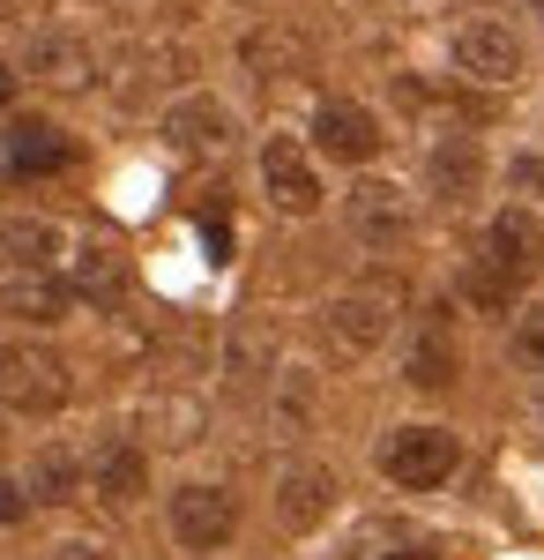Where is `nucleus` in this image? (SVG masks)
I'll return each mask as SVG.
<instances>
[{
	"instance_id": "f257e3e1",
	"label": "nucleus",
	"mask_w": 544,
	"mask_h": 560,
	"mask_svg": "<svg viewBox=\"0 0 544 560\" xmlns=\"http://www.w3.org/2000/svg\"><path fill=\"white\" fill-rule=\"evenodd\" d=\"M395 314H403V284H395V277H358V284H343V292L321 306V329H329L335 351L366 359V351L388 345Z\"/></svg>"
},
{
	"instance_id": "f03ea898",
	"label": "nucleus",
	"mask_w": 544,
	"mask_h": 560,
	"mask_svg": "<svg viewBox=\"0 0 544 560\" xmlns=\"http://www.w3.org/2000/svg\"><path fill=\"white\" fill-rule=\"evenodd\" d=\"M68 359L52 345H31V337H15V345H0V404L8 411H23V419H52L60 404H68Z\"/></svg>"
},
{
	"instance_id": "7ed1b4c3",
	"label": "nucleus",
	"mask_w": 544,
	"mask_h": 560,
	"mask_svg": "<svg viewBox=\"0 0 544 560\" xmlns=\"http://www.w3.org/2000/svg\"><path fill=\"white\" fill-rule=\"evenodd\" d=\"M343 224H351V240H358L366 255H395V247H411V232H418V202H411V187H395V179H358V187L343 195Z\"/></svg>"
},
{
	"instance_id": "20e7f679",
	"label": "nucleus",
	"mask_w": 544,
	"mask_h": 560,
	"mask_svg": "<svg viewBox=\"0 0 544 560\" xmlns=\"http://www.w3.org/2000/svg\"><path fill=\"white\" fill-rule=\"evenodd\" d=\"M462 464V441L448 427H433V419H418V427H395L388 441H380V471L395 478L403 493H433V486H448Z\"/></svg>"
},
{
	"instance_id": "39448f33",
	"label": "nucleus",
	"mask_w": 544,
	"mask_h": 560,
	"mask_svg": "<svg viewBox=\"0 0 544 560\" xmlns=\"http://www.w3.org/2000/svg\"><path fill=\"white\" fill-rule=\"evenodd\" d=\"M448 52H456V75H470V83H485V90L522 83V68H530V45L515 38L500 15H470V23H456Z\"/></svg>"
},
{
	"instance_id": "423d86ee",
	"label": "nucleus",
	"mask_w": 544,
	"mask_h": 560,
	"mask_svg": "<svg viewBox=\"0 0 544 560\" xmlns=\"http://www.w3.org/2000/svg\"><path fill=\"white\" fill-rule=\"evenodd\" d=\"M172 538H179L187 553H224V546L239 538V493H232V486H210V478L179 486V493H172Z\"/></svg>"
},
{
	"instance_id": "0eeeda50",
	"label": "nucleus",
	"mask_w": 544,
	"mask_h": 560,
	"mask_svg": "<svg viewBox=\"0 0 544 560\" xmlns=\"http://www.w3.org/2000/svg\"><path fill=\"white\" fill-rule=\"evenodd\" d=\"M261 195L276 202L284 217H314L329 195H321V165L298 135H269L261 142Z\"/></svg>"
},
{
	"instance_id": "6e6552de",
	"label": "nucleus",
	"mask_w": 544,
	"mask_h": 560,
	"mask_svg": "<svg viewBox=\"0 0 544 560\" xmlns=\"http://www.w3.org/2000/svg\"><path fill=\"white\" fill-rule=\"evenodd\" d=\"M485 269L500 277V284H537L544 277V224H537V210H522V202H507L493 224H485Z\"/></svg>"
},
{
	"instance_id": "1a4fd4ad",
	"label": "nucleus",
	"mask_w": 544,
	"mask_h": 560,
	"mask_svg": "<svg viewBox=\"0 0 544 560\" xmlns=\"http://www.w3.org/2000/svg\"><path fill=\"white\" fill-rule=\"evenodd\" d=\"M380 120L358 105V97H321L314 105V150L321 158H335V165H374L380 158Z\"/></svg>"
},
{
	"instance_id": "9d476101",
	"label": "nucleus",
	"mask_w": 544,
	"mask_h": 560,
	"mask_svg": "<svg viewBox=\"0 0 544 560\" xmlns=\"http://www.w3.org/2000/svg\"><path fill=\"white\" fill-rule=\"evenodd\" d=\"M232 135H239V120H232V105L210 97V90H187V97L165 105V142L179 158H216Z\"/></svg>"
},
{
	"instance_id": "9b49d317",
	"label": "nucleus",
	"mask_w": 544,
	"mask_h": 560,
	"mask_svg": "<svg viewBox=\"0 0 544 560\" xmlns=\"http://www.w3.org/2000/svg\"><path fill=\"white\" fill-rule=\"evenodd\" d=\"M425 187H433L440 210L477 202V195H485V142H477V135H440V142L425 150Z\"/></svg>"
},
{
	"instance_id": "f8f14e48",
	"label": "nucleus",
	"mask_w": 544,
	"mask_h": 560,
	"mask_svg": "<svg viewBox=\"0 0 544 560\" xmlns=\"http://www.w3.org/2000/svg\"><path fill=\"white\" fill-rule=\"evenodd\" d=\"M83 486L105 501V509H134V501L150 493V448H142V441H127V433L97 441V456L83 464Z\"/></svg>"
},
{
	"instance_id": "ddd939ff",
	"label": "nucleus",
	"mask_w": 544,
	"mask_h": 560,
	"mask_svg": "<svg viewBox=\"0 0 544 560\" xmlns=\"http://www.w3.org/2000/svg\"><path fill=\"white\" fill-rule=\"evenodd\" d=\"M60 255H68V232H60L52 217L0 210V269H8V277H45Z\"/></svg>"
},
{
	"instance_id": "4468645a",
	"label": "nucleus",
	"mask_w": 544,
	"mask_h": 560,
	"mask_svg": "<svg viewBox=\"0 0 544 560\" xmlns=\"http://www.w3.org/2000/svg\"><path fill=\"white\" fill-rule=\"evenodd\" d=\"M75 158V142L52 120H8L0 128V179H45Z\"/></svg>"
},
{
	"instance_id": "2eb2a0df",
	"label": "nucleus",
	"mask_w": 544,
	"mask_h": 560,
	"mask_svg": "<svg viewBox=\"0 0 544 560\" xmlns=\"http://www.w3.org/2000/svg\"><path fill=\"white\" fill-rule=\"evenodd\" d=\"M23 75L45 83V90H90L97 83V52H90V38H75V31H38L31 52H23Z\"/></svg>"
},
{
	"instance_id": "dca6fc26",
	"label": "nucleus",
	"mask_w": 544,
	"mask_h": 560,
	"mask_svg": "<svg viewBox=\"0 0 544 560\" xmlns=\"http://www.w3.org/2000/svg\"><path fill=\"white\" fill-rule=\"evenodd\" d=\"M335 509V471L329 464H284L276 478V523L284 530H321Z\"/></svg>"
},
{
	"instance_id": "f3484780",
	"label": "nucleus",
	"mask_w": 544,
	"mask_h": 560,
	"mask_svg": "<svg viewBox=\"0 0 544 560\" xmlns=\"http://www.w3.org/2000/svg\"><path fill=\"white\" fill-rule=\"evenodd\" d=\"M456 366H462V359H456V329H448V306H433V314L418 322V337H411L403 382L433 396V388H448V382H456Z\"/></svg>"
},
{
	"instance_id": "a211bd4d",
	"label": "nucleus",
	"mask_w": 544,
	"mask_h": 560,
	"mask_svg": "<svg viewBox=\"0 0 544 560\" xmlns=\"http://www.w3.org/2000/svg\"><path fill=\"white\" fill-rule=\"evenodd\" d=\"M23 493H31V509L75 501V493H83V456H75L68 441H45L38 456H31V471H23Z\"/></svg>"
},
{
	"instance_id": "6ab92c4d",
	"label": "nucleus",
	"mask_w": 544,
	"mask_h": 560,
	"mask_svg": "<svg viewBox=\"0 0 544 560\" xmlns=\"http://www.w3.org/2000/svg\"><path fill=\"white\" fill-rule=\"evenodd\" d=\"M68 269H75V292H83L90 306H113L127 292V255H120V247H105V240L68 247Z\"/></svg>"
},
{
	"instance_id": "aec40b11",
	"label": "nucleus",
	"mask_w": 544,
	"mask_h": 560,
	"mask_svg": "<svg viewBox=\"0 0 544 560\" xmlns=\"http://www.w3.org/2000/svg\"><path fill=\"white\" fill-rule=\"evenodd\" d=\"M0 314L8 322H31V329H52V322H68V292L52 277H8L0 284Z\"/></svg>"
},
{
	"instance_id": "412c9836",
	"label": "nucleus",
	"mask_w": 544,
	"mask_h": 560,
	"mask_svg": "<svg viewBox=\"0 0 544 560\" xmlns=\"http://www.w3.org/2000/svg\"><path fill=\"white\" fill-rule=\"evenodd\" d=\"M343 560H433V538L411 530V523H366V530L343 546Z\"/></svg>"
},
{
	"instance_id": "4be33fe9",
	"label": "nucleus",
	"mask_w": 544,
	"mask_h": 560,
	"mask_svg": "<svg viewBox=\"0 0 544 560\" xmlns=\"http://www.w3.org/2000/svg\"><path fill=\"white\" fill-rule=\"evenodd\" d=\"M142 427L157 433V441H172V448H187V441H202V404L194 396H150V411H142Z\"/></svg>"
},
{
	"instance_id": "5701e85b",
	"label": "nucleus",
	"mask_w": 544,
	"mask_h": 560,
	"mask_svg": "<svg viewBox=\"0 0 544 560\" xmlns=\"http://www.w3.org/2000/svg\"><path fill=\"white\" fill-rule=\"evenodd\" d=\"M269 359H276V337L261 322H239L232 345H224V374L232 382H269Z\"/></svg>"
},
{
	"instance_id": "b1692460",
	"label": "nucleus",
	"mask_w": 544,
	"mask_h": 560,
	"mask_svg": "<svg viewBox=\"0 0 544 560\" xmlns=\"http://www.w3.org/2000/svg\"><path fill=\"white\" fill-rule=\"evenodd\" d=\"M247 68H261V83H269V75H298V68H306V45L284 38V31H253L247 38Z\"/></svg>"
},
{
	"instance_id": "393cba45",
	"label": "nucleus",
	"mask_w": 544,
	"mask_h": 560,
	"mask_svg": "<svg viewBox=\"0 0 544 560\" xmlns=\"http://www.w3.org/2000/svg\"><path fill=\"white\" fill-rule=\"evenodd\" d=\"M507 351H515V366L544 374V306H522V314H515V329H507Z\"/></svg>"
},
{
	"instance_id": "a878e982",
	"label": "nucleus",
	"mask_w": 544,
	"mask_h": 560,
	"mask_svg": "<svg viewBox=\"0 0 544 560\" xmlns=\"http://www.w3.org/2000/svg\"><path fill=\"white\" fill-rule=\"evenodd\" d=\"M269 382H276V419H284V427H306V411H314V374L284 366V374H269Z\"/></svg>"
},
{
	"instance_id": "bb28decb",
	"label": "nucleus",
	"mask_w": 544,
	"mask_h": 560,
	"mask_svg": "<svg viewBox=\"0 0 544 560\" xmlns=\"http://www.w3.org/2000/svg\"><path fill=\"white\" fill-rule=\"evenodd\" d=\"M462 300L485 306V314H507V306H515V284H500L485 261H470V277H462Z\"/></svg>"
},
{
	"instance_id": "cd10ccee",
	"label": "nucleus",
	"mask_w": 544,
	"mask_h": 560,
	"mask_svg": "<svg viewBox=\"0 0 544 560\" xmlns=\"http://www.w3.org/2000/svg\"><path fill=\"white\" fill-rule=\"evenodd\" d=\"M507 187H515V195H530V202H544V158H537V150L507 158Z\"/></svg>"
},
{
	"instance_id": "c85d7f7f",
	"label": "nucleus",
	"mask_w": 544,
	"mask_h": 560,
	"mask_svg": "<svg viewBox=\"0 0 544 560\" xmlns=\"http://www.w3.org/2000/svg\"><path fill=\"white\" fill-rule=\"evenodd\" d=\"M31 516V493H23V478H0V523H23Z\"/></svg>"
},
{
	"instance_id": "c756f323",
	"label": "nucleus",
	"mask_w": 544,
	"mask_h": 560,
	"mask_svg": "<svg viewBox=\"0 0 544 560\" xmlns=\"http://www.w3.org/2000/svg\"><path fill=\"white\" fill-rule=\"evenodd\" d=\"M52 553L60 560H105V546H83V538H75V546H52Z\"/></svg>"
},
{
	"instance_id": "7c9ffc66",
	"label": "nucleus",
	"mask_w": 544,
	"mask_h": 560,
	"mask_svg": "<svg viewBox=\"0 0 544 560\" xmlns=\"http://www.w3.org/2000/svg\"><path fill=\"white\" fill-rule=\"evenodd\" d=\"M15 83H23V75H15V68L0 60V97H15Z\"/></svg>"
},
{
	"instance_id": "2f4dec72",
	"label": "nucleus",
	"mask_w": 544,
	"mask_h": 560,
	"mask_svg": "<svg viewBox=\"0 0 544 560\" xmlns=\"http://www.w3.org/2000/svg\"><path fill=\"white\" fill-rule=\"evenodd\" d=\"M15 8H23V0H0V23H8V15H15Z\"/></svg>"
},
{
	"instance_id": "473e14b6",
	"label": "nucleus",
	"mask_w": 544,
	"mask_h": 560,
	"mask_svg": "<svg viewBox=\"0 0 544 560\" xmlns=\"http://www.w3.org/2000/svg\"><path fill=\"white\" fill-rule=\"evenodd\" d=\"M530 8H537V15H544V0H530Z\"/></svg>"
}]
</instances>
